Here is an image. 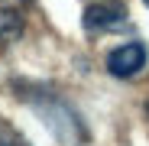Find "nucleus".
<instances>
[{
	"mask_svg": "<svg viewBox=\"0 0 149 146\" xmlns=\"http://www.w3.org/2000/svg\"><path fill=\"white\" fill-rule=\"evenodd\" d=\"M146 59H149V52H146L143 42L117 45L113 52L107 55V71L113 78H133V75H139V71L146 68Z\"/></svg>",
	"mask_w": 149,
	"mask_h": 146,
	"instance_id": "obj_1",
	"label": "nucleus"
},
{
	"mask_svg": "<svg viewBox=\"0 0 149 146\" xmlns=\"http://www.w3.org/2000/svg\"><path fill=\"white\" fill-rule=\"evenodd\" d=\"M84 29L88 33H113V29H127L130 20H127V10L123 7H113V3H91L81 16Z\"/></svg>",
	"mask_w": 149,
	"mask_h": 146,
	"instance_id": "obj_2",
	"label": "nucleus"
},
{
	"mask_svg": "<svg viewBox=\"0 0 149 146\" xmlns=\"http://www.w3.org/2000/svg\"><path fill=\"white\" fill-rule=\"evenodd\" d=\"M23 33V16L16 10H0V42H13Z\"/></svg>",
	"mask_w": 149,
	"mask_h": 146,
	"instance_id": "obj_3",
	"label": "nucleus"
},
{
	"mask_svg": "<svg viewBox=\"0 0 149 146\" xmlns=\"http://www.w3.org/2000/svg\"><path fill=\"white\" fill-rule=\"evenodd\" d=\"M0 146H29V140L23 136L10 120H3L0 117Z\"/></svg>",
	"mask_w": 149,
	"mask_h": 146,
	"instance_id": "obj_4",
	"label": "nucleus"
},
{
	"mask_svg": "<svg viewBox=\"0 0 149 146\" xmlns=\"http://www.w3.org/2000/svg\"><path fill=\"white\" fill-rule=\"evenodd\" d=\"M146 117H149V97H146Z\"/></svg>",
	"mask_w": 149,
	"mask_h": 146,
	"instance_id": "obj_5",
	"label": "nucleus"
},
{
	"mask_svg": "<svg viewBox=\"0 0 149 146\" xmlns=\"http://www.w3.org/2000/svg\"><path fill=\"white\" fill-rule=\"evenodd\" d=\"M143 3H146V7H149V0H143Z\"/></svg>",
	"mask_w": 149,
	"mask_h": 146,
	"instance_id": "obj_6",
	"label": "nucleus"
}]
</instances>
